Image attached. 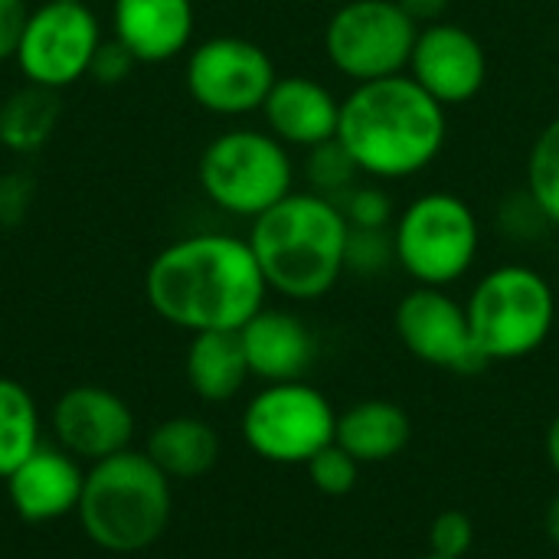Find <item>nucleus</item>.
Segmentation results:
<instances>
[{
  "instance_id": "obj_1",
  "label": "nucleus",
  "mask_w": 559,
  "mask_h": 559,
  "mask_svg": "<svg viewBox=\"0 0 559 559\" xmlns=\"http://www.w3.org/2000/svg\"><path fill=\"white\" fill-rule=\"evenodd\" d=\"M151 308L190 334L239 331L265 308V275L249 239L226 233H197L154 255L144 275Z\"/></svg>"
},
{
  "instance_id": "obj_2",
  "label": "nucleus",
  "mask_w": 559,
  "mask_h": 559,
  "mask_svg": "<svg viewBox=\"0 0 559 559\" xmlns=\"http://www.w3.org/2000/svg\"><path fill=\"white\" fill-rule=\"evenodd\" d=\"M449 108L439 105L413 75L360 82L341 98L337 144L357 174L403 180L426 170L445 147Z\"/></svg>"
},
{
  "instance_id": "obj_3",
  "label": "nucleus",
  "mask_w": 559,
  "mask_h": 559,
  "mask_svg": "<svg viewBox=\"0 0 559 559\" xmlns=\"http://www.w3.org/2000/svg\"><path fill=\"white\" fill-rule=\"evenodd\" d=\"M246 239L265 285L292 301L324 298L347 272L350 223L337 200L314 190H292L252 219Z\"/></svg>"
},
{
  "instance_id": "obj_4",
  "label": "nucleus",
  "mask_w": 559,
  "mask_h": 559,
  "mask_svg": "<svg viewBox=\"0 0 559 559\" xmlns=\"http://www.w3.org/2000/svg\"><path fill=\"white\" fill-rule=\"evenodd\" d=\"M79 518L92 544L111 554L151 547L170 521V485L151 455L118 452L85 475Z\"/></svg>"
},
{
  "instance_id": "obj_5",
  "label": "nucleus",
  "mask_w": 559,
  "mask_h": 559,
  "mask_svg": "<svg viewBox=\"0 0 559 559\" xmlns=\"http://www.w3.org/2000/svg\"><path fill=\"white\" fill-rule=\"evenodd\" d=\"M468 328L488 364L537 354L557 324L554 285L531 265H498L465 301Z\"/></svg>"
},
{
  "instance_id": "obj_6",
  "label": "nucleus",
  "mask_w": 559,
  "mask_h": 559,
  "mask_svg": "<svg viewBox=\"0 0 559 559\" xmlns=\"http://www.w3.org/2000/svg\"><path fill=\"white\" fill-rule=\"evenodd\" d=\"M393 262L429 288H449L462 282L478 262L481 223L475 210L449 193L429 190L403 206L393 219Z\"/></svg>"
},
{
  "instance_id": "obj_7",
  "label": "nucleus",
  "mask_w": 559,
  "mask_h": 559,
  "mask_svg": "<svg viewBox=\"0 0 559 559\" xmlns=\"http://www.w3.org/2000/svg\"><path fill=\"white\" fill-rule=\"evenodd\" d=\"M197 180L213 206L255 219L295 190V160L272 131L233 128L203 147Z\"/></svg>"
},
{
  "instance_id": "obj_8",
  "label": "nucleus",
  "mask_w": 559,
  "mask_h": 559,
  "mask_svg": "<svg viewBox=\"0 0 559 559\" xmlns=\"http://www.w3.org/2000/svg\"><path fill=\"white\" fill-rule=\"evenodd\" d=\"M416 33L419 23L396 0H347L324 26V52L354 85L377 82L409 69Z\"/></svg>"
},
{
  "instance_id": "obj_9",
  "label": "nucleus",
  "mask_w": 559,
  "mask_h": 559,
  "mask_svg": "<svg viewBox=\"0 0 559 559\" xmlns=\"http://www.w3.org/2000/svg\"><path fill=\"white\" fill-rule=\"evenodd\" d=\"M337 413L331 400L305 383H269L242 413L246 445L272 465H308L334 442Z\"/></svg>"
},
{
  "instance_id": "obj_10",
  "label": "nucleus",
  "mask_w": 559,
  "mask_h": 559,
  "mask_svg": "<svg viewBox=\"0 0 559 559\" xmlns=\"http://www.w3.org/2000/svg\"><path fill=\"white\" fill-rule=\"evenodd\" d=\"M190 98L223 118L262 111L278 72L272 56L246 36H210L187 56Z\"/></svg>"
},
{
  "instance_id": "obj_11",
  "label": "nucleus",
  "mask_w": 559,
  "mask_h": 559,
  "mask_svg": "<svg viewBox=\"0 0 559 559\" xmlns=\"http://www.w3.org/2000/svg\"><path fill=\"white\" fill-rule=\"evenodd\" d=\"M98 43L102 29L85 3L46 0L43 7L29 10L13 59L29 85L59 92L88 75Z\"/></svg>"
},
{
  "instance_id": "obj_12",
  "label": "nucleus",
  "mask_w": 559,
  "mask_h": 559,
  "mask_svg": "<svg viewBox=\"0 0 559 559\" xmlns=\"http://www.w3.org/2000/svg\"><path fill=\"white\" fill-rule=\"evenodd\" d=\"M393 328H396V337L403 341V347L419 364H429V367L449 370V373H462V377L481 373L488 367L485 354L478 350V344L472 337L465 305L455 301L445 288L416 285L396 305Z\"/></svg>"
},
{
  "instance_id": "obj_13",
  "label": "nucleus",
  "mask_w": 559,
  "mask_h": 559,
  "mask_svg": "<svg viewBox=\"0 0 559 559\" xmlns=\"http://www.w3.org/2000/svg\"><path fill=\"white\" fill-rule=\"evenodd\" d=\"M406 75H413L439 105H465L488 82V52L468 26L436 20L419 26Z\"/></svg>"
},
{
  "instance_id": "obj_14",
  "label": "nucleus",
  "mask_w": 559,
  "mask_h": 559,
  "mask_svg": "<svg viewBox=\"0 0 559 559\" xmlns=\"http://www.w3.org/2000/svg\"><path fill=\"white\" fill-rule=\"evenodd\" d=\"M52 426L69 455L102 462L128 449L134 432L131 409L121 396L102 386H75L69 390L52 413Z\"/></svg>"
},
{
  "instance_id": "obj_15",
  "label": "nucleus",
  "mask_w": 559,
  "mask_h": 559,
  "mask_svg": "<svg viewBox=\"0 0 559 559\" xmlns=\"http://www.w3.org/2000/svg\"><path fill=\"white\" fill-rule=\"evenodd\" d=\"M262 115L282 144L311 151L337 138L341 98L314 75H278Z\"/></svg>"
},
{
  "instance_id": "obj_16",
  "label": "nucleus",
  "mask_w": 559,
  "mask_h": 559,
  "mask_svg": "<svg viewBox=\"0 0 559 559\" xmlns=\"http://www.w3.org/2000/svg\"><path fill=\"white\" fill-rule=\"evenodd\" d=\"M239 341L246 350L249 373L265 383H288L305 380V373L314 364V334L308 324L282 308H262L255 311L242 328Z\"/></svg>"
},
{
  "instance_id": "obj_17",
  "label": "nucleus",
  "mask_w": 559,
  "mask_h": 559,
  "mask_svg": "<svg viewBox=\"0 0 559 559\" xmlns=\"http://www.w3.org/2000/svg\"><path fill=\"white\" fill-rule=\"evenodd\" d=\"M197 26L193 0H115L111 29L115 39L138 62H170L177 59Z\"/></svg>"
},
{
  "instance_id": "obj_18",
  "label": "nucleus",
  "mask_w": 559,
  "mask_h": 559,
  "mask_svg": "<svg viewBox=\"0 0 559 559\" xmlns=\"http://www.w3.org/2000/svg\"><path fill=\"white\" fill-rule=\"evenodd\" d=\"M82 488H85V475L75 465V459L69 452H56L43 445L7 478V495L13 511L33 524L56 521L75 511Z\"/></svg>"
},
{
  "instance_id": "obj_19",
  "label": "nucleus",
  "mask_w": 559,
  "mask_h": 559,
  "mask_svg": "<svg viewBox=\"0 0 559 559\" xmlns=\"http://www.w3.org/2000/svg\"><path fill=\"white\" fill-rule=\"evenodd\" d=\"M413 439V423L400 403L390 400H360L347 413H337L334 442L357 465L393 462Z\"/></svg>"
},
{
  "instance_id": "obj_20",
  "label": "nucleus",
  "mask_w": 559,
  "mask_h": 559,
  "mask_svg": "<svg viewBox=\"0 0 559 559\" xmlns=\"http://www.w3.org/2000/svg\"><path fill=\"white\" fill-rule=\"evenodd\" d=\"M246 350L239 331H203L193 334L187 350V380L193 393L206 403L233 400L249 380Z\"/></svg>"
},
{
  "instance_id": "obj_21",
  "label": "nucleus",
  "mask_w": 559,
  "mask_h": 559,
  "mask_svg": "<svg viewBox=\"0 0 559 559\" xmlns=\"http://www.w3.org/2000/svg\"><path fill=\"white\" fill-rule=\"evenodd\" d=\"M147 455L167 478H200L219 459V436L203 419H167L151 432Z\"/></svg>"
},
{
  "instance_id": "obj_22",
  "label": "nucleus",
  "mask_w": 559,
  "mask_h": 559,
  "mask_svg": "<svg viewBox=\"0 0 559 559\" xmlns=\"http://www.w3.org/2000/svg\"><path fill=\"white\" fill-rule=\"evenodd\" d=\"M59 121V95L43 85H23L0 105V144L13 154L39 151Z\"/></svg>"
},
{
  "instance_id": "obj_23",
  "label": "nucleus",
  "mask_w": 559,
  "mask_h": 559,
  "mask_svg": "<svg viewBox=\"0 0 559 559\" xmlns=\"http://www.w3.org/2000/svg\"><path fill=\"white\" fill-rule=\"evenodd\" d=\"M39 449V416L33 396L0 377V478H10Z\"/></svg>"
},
{
  "instance_id": "obj_24",
  "label": "nucleus",
  "mask_w": 559,
  "mask_h": 559,
  "mask_svg": "<svg viewBox=\"0 0 559 559\" xmlns=\"http://www.w3.org/2000/svg\"><path fill=\"white\" fill-rule=\"evenodd\" d=\"M527 190L544 219L559 226V115L540 128L527 154Z\"/></svg>"
},
{
  "instance_id": "obj_25",
  "label": "nucleus",
  "mask_w": 559,
  "mask_h": 559,
  "mask_svg": "<svg viewBox=\"0 0 559 559\" xmlns=\"http://www.w3.org/2000/svg\"><path fill=\"white\" fill-rule=\"evenodd\" d=\"M305 174H308V183H311L314 193H324V197L337 200V193L350 190V180L357 177V167H354V160L347 157V151L334 138V141L308 151Z\"/></svg>"
},
{
  "instance_id": "obj_26",
  "label": "nucleus",
  "mask_w": 559,
  "mask_h": 559,
  "mask_svg": "<svg viewBox=\"0 0 559 559\" xmlns=\"http://www.w3.org/2000/svg\"><path fill=\"white\" fill-rule=\"evenodd\" d=\"M305 468H308L311 485H314L321 495H328V498H344V495H350V491L357 488V475H360V465H357L337 442H331L328 449H321Z\"/></svg>"
},
{
  "instance_id": "obj_27",
  "label": "nucleus",
  "mask_w": 559,
  "mask_h": 559,
  "mask_svg": "<svg viewBox=\"0 0 559 559\" xmlns=\"http://www.w3.org/2000/svg\"><path fill=\"white\" fill-rule=\"evenodd\" d=\"M341 210L350 223V229H386V223L393 219V203L380 187H350L347 193H341Z\"/></svg>"
},
{
  "instance_id": "obj_28",
  "label": "nucleus",
  "mask_w": 559,
  "mask_h": 559,
  "mask_svg": "<svg viewBox=\"0 0 559 559\" xmlns=\"http://www.w3.org/2000/svg\"><path fill=\"white\" fill-rule=\"evenodd\" d=\"M475 547V524L465 511H442L429 524V554L442 559H465Z\"/></svg>"
},
{
  "instance_id": "obj_29",
  "label": "nucleus",
  "mask_w": 559,
  "mask_h": 559,
  "mask_svg": "<svg viewBox=\"0 0 559 559\" xmlns=\"http://www.w3.org/2000/svg\"><path fill=\"white\" fill-rule=\"evenodd\" d=\"M33 177L23 170H10L0 177V226H16L29 213L33 203Z\"/></svg>"
},
{
  "instance_id": "obj_30",
  "label": "nucleus",
  "mask_w": 559,
  "mask_h": 559,
  "mask_svg": "<svg viewBox=\"0 0 559 559\" xmlns=\"http://www.w3.org/2000/svg\"><path fill=\"white\" fill-rule=\"evenodd\" d=\"M134 56L111 36V39H102L95 56H92V66H88V75L102 85H118L128 79V72L134 69Z\"/></svg>"
},
{
  "instance_id": "obj_31",
  "label": "nucleus",
  "mask_w": 559,
  "mask_h": 559,
  "mask_svg": "<svg viewBox=\"0 0 559 559\" xmlns=\"http://www.w3.org/2000/svg\"><path fill=\"white\" fill-rule=\"evenodd\" d=\"M26 20H29L26 0H0V62L16 56Z\"/></svg>"
},
{
  "instance_id": "obj_32",
  "label": "nucleus",
  "mask_w": 559,
  "mask_h": 559,
  "mask_svg": "<svg viewBox=\"0 0 559 559\" xmlns=\"http://www.w3.org/2000/svg\"><path fill=\"white\" fill-rule=\"evenodd\" d=\"M396 3H400L419 26L442 20V13L449 10V0H396Z\"/></svg>"
},
{
  "instance_id": "obj_33",
  "label": "nucleus",
  "mask_w": 559,
  "mask_h": 559,
  "mask_svg": "<svg viewBox=\"0 0 559 559\" xmlns=\"http://www.w3.org/2000/svg\"><path fill=\"white\" fill-rule=\"evenodd\" d=\"M547 462H550L554 475L559 478V416L550 423V429H547Z\"/></svg>"
},
{
  "instance_id": "obj_34",
  "label": "nucleus",
  "mask_w": 559,
  "mask_h": 559,
  "mask_svg": "<svg viewBox=\"0 0 559 559\" xmlns=\"http://www.w3.org/2000/svg\"><path fill=\"white\" fill-rule=\"evenodd\" d=\"M544 531H547V537L554 540L559 547V495L547 504V514H544Z\"/></svg>"
},
{
  "instance_id": "obj_35",
  "label": "nucleus",
  "mask_w": 559,
  "mask_h": 559,
  "mask_svg": "<svg viewBox=\"0 0 559 559\" xmlns=\"http://www.w3.org/2000/svg\"><path fill=\"white\" fill-rule=\"evenodd\" d=\"M419 559H442V557H436V554H426V557H419Z\"/></svg>"
},
{
  "instance_id": "obj_36",
  "label": "nucleus",
  "mask_w": 559,
  "mask_h": 559,
  "mask_svg": "<svg viewBox=\"0 0 559 559\" xmlns=\"http://www.w3.org/2000/svg\"><path fill=\"white\" fill-rule=\"evenodd\" d=\"M62 3H85V0H62Z\"/></svg>"
}]
</instances>
